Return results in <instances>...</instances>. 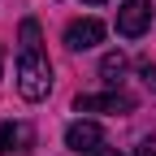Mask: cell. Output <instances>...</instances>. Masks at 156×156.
Masks as SVG:
<instances>
[{
    "instance_id": "cell-9",
    "label": "cell",
    "mask_w": 156,
    "mask_h": 156,
    "mask_svg": "<svg viewBox=\"0 0 156 156\" xmlns=\"http://www.w3.org/2000/svg\"><path fill=\"white\" fill-rule=\"evenodd\" d=\"M134 156H156V143L147 139V143H139V147H134Z\"/></svg>"
},
{
    "instance_id": "cell-6",
    "label": "cell",
    "mask_w": 156,
    "mask_h": 156,
    "mask_svg": "<svg viewBox=\"0 0 156 156\" xmlns=\"http://www.w3.org/2000/svg\"><path fill=\"white\" fill-rule=\"evenodd\" d=\"M26 143H30V126H22V122H0V156L26 152Z\"/></svg>"
},
{
    "instance_id": "cell-3",
    "label": "cell",
    "mask_w": 156,
    "mask_h": 156,
    "mask_svg": "<svg viewBox=\"0 0 156 156\" xmlns=\"http://www.w3.org/2000/svg\"><path fill=\"white\" fill-rule=\"evenodd\" d=\"M65 147L69 152H87V156H95L104 147V130H100V122H69L65 126Z\"/></svg>"
},
{
    "instance_id": "cell-8",
    "label": "cell",
    "mask_w": 156,
    "mask_h": 156,
    "mask_svg": "<svg viewBox=\"0 0 156 156\" xmlns=\"http://www.w3.org/2000/svg\"><path fill=\"white\" fill-rule=\"evenodd\" d=\"M139 74H143V83L156 91V65H152V61H143V65H139Z\"/></svg>"
},
{
    "instance_id": "cell-5",
    "label": "cell",
    "mask_w": 156,
    "mask_h": 156,
    "mask_svg": "<svg viewBox=\"0 0 156 156\" xmlns=\"http://www.w3.org/2000/svg\"><path fill=\"white\" fill-rule=\"evenodd\" d=\"M74 108H78V113H130L134 100H130L126 91L113 87V91H104V95H78Z\"/></svg>"
},
{
    "instance_id": "cell-11",
    "label": "cell",
    "mask_w": 156,
    "mask_h": 156,
    "mask_svg": "<svg viewBox=\"0 0 156 156\" xmlns=\"http://www.w3.org/2000/svg\"><path fill=\"white\" fill-rule=\"evenodd\" d=\"M83 5H104V0H83Z\"/></svg>"
},
{
    "instance_id": "cell-2",
    "label": "cell",
    "mask_w": 156,
    "mask_h": 156,
    "mask_svg": "<svg viewBox=\"0 0 156 156\" xmlns=\"http://www.w3.org/2000/svg\"><path fill=\"white\" fill-rule=\"evenodd\" d=\"M147 26H152V0H122V9H117V35L139 39Z\"/></svg>"
},
{
    "instance_id": "cell-10",
    "label": "cell",
    "mask_w": 156,
    "mask_h": 156,
    "mask_svg": "<svg viewBox=\"0 0 156 156\" xmlns=\"http://www.w3.org/2000/svg\"><path fill=\"white\" fill-rule=\"evenodd\" d=\"M95 156H122V152H117V147H100V152H95Z\"/></svg>"
},
{
    "instance_id": "cell-1",
    "label": "cell",
    "mask_w": 156,
    "mask_h": 156,
    "mask_svg": "<svg viewBox=\"0 0 156 156\" xmlns=\"http://www.w3.org/2000/svg\"><path fill=\"white\" fill-rule=\"evenodd\" d=\"M17 91H22V100H30V104L48 100V91H52V61L44 56V48H39V22H35V17H26V22H22Z\"/></svg>"
},
{
    "instance_id": "cell-4",
    "label": "cell",
    "mask_w": 156,
    "mask_h": 156,
    "mask_svg": "<svg viewBox=\"0 0 156 156\" xmlns=\"http://www.w3.org/2000/svg\"><path fill=\"white\" fill-rule=\"evenodd\" d=\"M104 39V22L100 17H78V22H69L65 26V48L69 52H87V48H95Z\"/></svg>"
},
{
    "instance_id": "cell-7",
    "label": "cell",
    "mask_w": 156,
    "mask_h": 156,
    "mask_svg": "<svg viewBox=\"0 0 156 156\" xmlns=\"http://www.w3.org/2000/svg\"><path fill=\"white\" fill-rule=\"evenodd\" d=\"M100 74H104V83H108V87H117V78L126 74V56H122V52H108L104 61H100Z\"/></svg>"
}]
</instances>
